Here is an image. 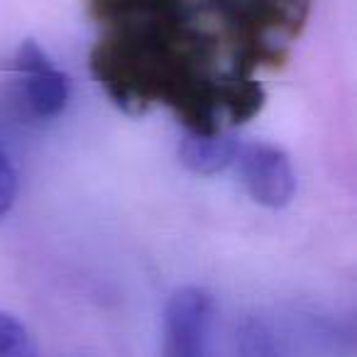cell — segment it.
<instances>
[{
	"mask_svg": "<svg viewBox=\"0 0 357 357\" xmlns=\"http://www.w3.org/2000/svg\"><path fill=\"white\" fill-rule=\"evenodd\" d=\"M213 298L199 287L178 289L164 311V357H208Z\"/></svg>",
	"mask_w": 357,
	"mask_h": 357,
	"instance_id": "obj_4",
	"label": "cell"
},
{
	"mask_svg": "<svg viewBox=\"0 0 357 357\" xmlns=\"http://www.w3.org/2000/svg\"><path fill=\"white\" fill-rule=\"evenodd\" d=\"M235 164L255 204L269 211H282L294 201L296 174L291 159L282 147L269 142L240 144Z\"/></svg>",
	"mask_w": 357,
	"mask_h": 357,
	"instance_id": "obj_3",
	"label": "cell"
},
{
	"mask_svg": "<svg viewBox=\"0 0 357 357\" xmlns=\"http://www.w3.org/2000/svg\"><path fill=\"white\" fill-rule=\"evenodd\" d=\"M89 66L130 115L164 108L186 132L250 123L291 56L311 0H84Z\"/></svg>",
	"mask_w": 357,
	"mask_h": 357,
	"instance_id": "obj_1",
	"label": "cell"
},
{
	"mask_svg": "<svg viewBox=\"0 0 357 357\" xmlns=\"http://www.w3.org/2000/svg\"><path fill=\"white\" fill-rule=\"evenodd\" d=\"M17 196V174L6 149L0 147V218H6Z\"/></svg>",
	"mask_w": 357,
	"mask_h": 357,
	"instance_id": "obj_8",
	"label": "cell"
},
{
	"mask_svg": "<svg viewBox=\"0 0 357 357\" xmlns=\"http://www.w3.org/2000/svg\"><path fill=\"white\" fill-rule=\"evenodd\" d=\"M15 74L20 100L35 120H54L66 110L71 84L64 71L50 61L47 52L35 40L20 42L15 52Z\"/></svg>",
	"mask_w": 357,
	"mask_h": 357,
	"instance_id": "obj_2",
	"label": "cell"
},
{
	"mask_svg": "<svg viewBox=\"0 0 357 357\" xmlns=\"http://www.w3.org/2000/svg\"><path fill=\"white\" fill-rule=\"evenodd\" d=\"M240 142L230 132L218 135H196L186 132L178 144V159L189 172L201 176H213L235 164Z\"/></svg>",
	"mask_w": 357,
	"mask_h": 357,
	"instance_id": "obj_5",
	"label": "cell"
},
{
	"mask_svg": "<svg viewBox=\"0 0 357 357\" xmlns=\"http://www.w3.org/2000/svg\"><path fill=\"white\" fill-rule=\"evenodd\" d=\"M0 357H37L27 326L8 311H0Z\"/></svg>",
	"mask_w": 357,
	"mask_h": 357,
	"instance_id": "obj_7",
	"label": "cell"
},
{
	"mask_svg": "<svg viewBox=\"0 0 357 357\" xmlns=\"http://www.w3.org/2000/svg\"><path fill=\"white\" fill-rule=\"evenodd\" d=\"M238 357H282V350L262 318L250 316L238 326Z\"/></svg>",
	"mask_w": 357,
	"mask_h": 357,
	"instance_id": "obj_6",
	"label": "cell"
}]
</instances>
